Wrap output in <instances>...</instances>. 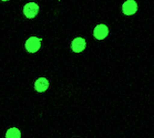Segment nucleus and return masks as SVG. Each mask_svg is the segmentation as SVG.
Listing matches in <instances>:
<instances>
[{"label": "nucleus", "mask_w": 154, "mask_h": 138, "mask_svg": "<svg viewBox=\"0 0 154 138\" xmlns=\"http://www.w3.org/2000/svg\"><path fill=\"white\" fill-rule=\"evenodd\" d=\"M49 87V81L46 77H39L35 83V90L39 93L46 92Z\"/></svg>", "instance_id": "nucleus-6"}, {"label": "nucleus", "mask_w": 154, "mask_h": 138, "mask_svg": "<svg viewBox=\"0 0 154 138\" xmlns=\"http://www.w3.org/2000/svg\"><path fill=\"white\" fill-rule=\"evenodd\" d=\"M6 138H21V131L17 127L10 128L6 133Z\"/></svg>", "instance_id": "nucleus-7"}, {"label": "nucleus", "mask_w": 154, "mask_h": 138, "mask_svg": "<svg viewBox=\"0 0 154 138\" xmlns=\"http://www.w3.org/2000/svg\"><path fill=\"white\" fill-rule=\"evenodd\" d=\"M93 35L98 40H103L109 35V28L105 24H98L93 30Z\"/></svg>", "instance_id": "nucleus-4"}, {"label": "nucleus", "mask_w": 154, "mask_h": 138, "mask_svg": "<svg viewBox=\"0 0 154 138\" xmlns=\"http://www.w3.org/2000/svg\"><path fill=\"white\" fill-rule=\"evenodd\" d=\"M39 12V6L35 2H28L23 7V14L28 19H33Z\"/></svg>", "instance_id": "nucleus-2"}, {"label": "nucleus", "mask_w": 154, "mask_h": 138, "mask_svg": "<svg viewBox=\"0 0 154 138\" xmlns=\"http://www.w3.org/2000/svg\"><path fill=\"white\" fill-rule=\"evenodd\" d=\"M41 38H37L35 35H32L26 41L25 48L29 53H37L39 51V49L41 46Z\"/></svg>", "instance_id": "nucleus-1"}, {"label": "nucleus", "mask_w": 154, "mask_h": 138, "mask_svg": "<svg viewBox=\"0 0 154 138\" xmlns=\"http://www.w3.org/2000/svg\"><path fill=\"white\" fill-rule=\"evenodd\" d=\"M87 46V42L83 38H75L73 41L71 42V49L74 53H81Z\"/></svg>", "instance_id": "nucleus-5"}, {"label": "nucleus", "mask_w": 154, "mask_h": 138, "mask_svg": "<svg viewBox=\"0 0 154 138\" xmlns=\"http://www.w3.org/2000/svg\"><path fill=\"white\" fill-rule=\"evenodd\" d=\"M122 11L125 16H132L137 11V4L134 0H128L123 4Z\"/></svg>", "instance_id": "nucleus-3"}]
</instances>
